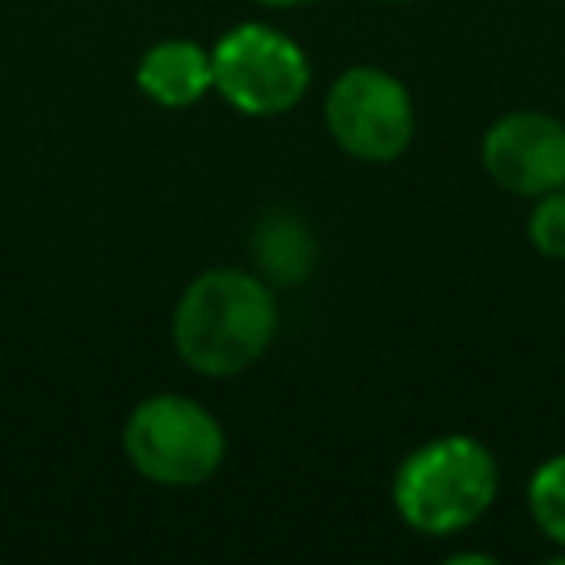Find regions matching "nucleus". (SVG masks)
<instances>
[{
    "instance_id": "nucleus-1",
    "label": "nucleus",
    "mask_w": 565,
    "mask_h": 565,
    "mask_svg": "<svg viewBox=\"0 0 565 565\" xmlns=\"http://www.w3.org/2000/svg\"><path fill=\"white\" fill-rule=\"evenodd\" d=\"M279 333V299L271 282L241 267L202 271L174 307L171 338L186 369L202 376H241L271 349Z\"/></svg>"
},
{
    "instance_id": "nucleus-9",
    "label": "nucleus",
    "mask_w": 565,
    "mask_h": 565,
    "mask_svg": "<svg viewBox=\"0 0 565 565\" xmlns=\"http://www.w3.org/2000/svg\"><path fill=\"white\" fill-rule=\"evenodd\" d=\"M526 508H531L534 526L565 550V454L550 457L534 469L531 484H526Z\"/></svg>"
},
{
    "instance_id": "nucleus-2",
    "label": "nucleus",
    "mask_w": 565,
    "mask_h": 565,
    "mask_svg": "<svg viewBox=\"0 0 565 565\" xmlns=\"http://www.w3.org/2000/svg\"><path fill=\"white\" fill-rule=\"evenodd\" d=\"M500 492V465L484 441L441 434L407 454L392 484V503L411 531L426 539L472 526Z\"/></svg>"
},
{
    "instance_id": "nucleus-5",
    "label": "nucleus",
    "mask_w": 565,
    "mask_h": 565,
    "mask_svg": "<svg viewBox=\"0 0 565 565\" xmlns=\"http://www.w3.org/2000/svg\"><path fill=\"white\" fill-rule=\"evenodd\" d=\"M326 128L345 156L392 163L415 140L411 89L380 66H353L326 94Z\"/></svg>"
},
{
    "instance_id": "nucleus-8",
    "label": "nucleus",
    "mask_w": 565,
    "mask_h": 565,
    "mask_svg": "<svg viewBox=\"0 0 565 565\" xmlns=\"http://www.w3.org/2000/svg\"><path fill=\"white\" fill-rule=\"evenodd\" d=\"M256 264L275 287H299L318 264V244L310 236L307 221L291 210H275L252 233Z\"/></svg>"
},
{
    "instance_id": "nucleus-4",
    "label": "nucleus",
    "mask_w": 565,
    "mask_h": 565,
    "mask_svg": "<svg viewBox=\"0 0 565 565\" xmlns=\"http://www.w3.org/2000/svg\"><path fill=\"white\" fill-rule=\"evenodd\" d=\"M213 89L244 117L291 113L310 89L307 51L267 24H241L210 51Z\"/></svg>"
},
{
    "instance_id": "nucleus-11",
    "label": "nucleus",
    "mask_w": 565,
    "mask_h": 565,
    "mask_svg": "<svg viewBox=\"0 0 565 565\" xmlns=\"http://www.w3.org/2000/svg\"><path fill=\"white\" fill-rule=\"evenodd\" d=\"M264 9H299V4H318V0H256Z\"/></svg>"
},
{
    "instance_id": "nucleus-10",
    "label": "nucleus",
    "mask_w": 565,
    "mask_h": 565,
    "mask_svg": "<svg viewBox=\"0 0 565 565\" xmlns=\"http://www.w3.org/2000/svg\"><path fill=\"white\" fill-rule=\"evenodd\" d=\"M526 236L546 259H565V186L550 190L534 202Z\"/></svg>"
},
{
    "instance_id": "nucleus-7",
    "label": "nucleus",
    "mask_w": 565,
    "mask_h": 565,
    "mask_svg": "<svg viewBox=\"0 0 565 565\" xmlns=\"http://www.w3.org/2000/svg\"><path fill=\"white\" fill-rule=\"evenodd\" d=\"M136 86L159 109H190L213 89V58L190 40H163L143 51Z\"/></svg>"
},
{
    "instance_id": "nucleus-3",
    "label": "nucleus",
    "mask_w": 565,
    "mask_h": 565,
    "mask_svg": "<svg viewBox=\"0 0 565 565\" xmlns=\"http://www.w3.org/2000/svg\"><path fill=\"white\" fill-rule=\"evenodd\" d=\"M125 454L151 484L198 488L225 461V430L198 399L151 395L128 415Z\"/></svg>"
},
{
    "instance_id": "nucleus-12",
    "label": "nucleus",
    "mask_w": 565,
    "mask_h": 565,
    "mask_svg": "<svg viewBox=\"0 0 565 565\" xmlns=\"http://www.w3.org/2000/svg\"><path fill=\"white\" fill-rule=\"evenodd\" d=\"M384 4H407V0H384Z\"/></svg>"
},
{
    "instance_id": "nucleus-6",
    "label": "nucleus",
    "mask_w": 565,
    "mask_h": 565,
    "mask_svg": "<svg viewBox=\"0 0 565 565\" xmlns=\"http://www.w3.org/2000/svg\"><path fill=\"white\" fill-rule=\"evenodd\" d=\"M480 159L500 190L542 198L565 186V125L550 113H508L484 132Z\"/></svg>"
}]
</instances>
